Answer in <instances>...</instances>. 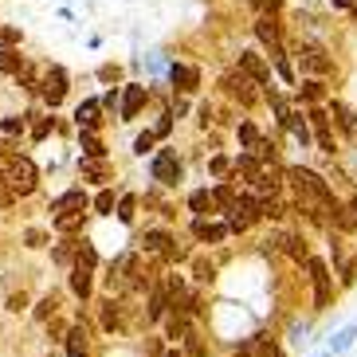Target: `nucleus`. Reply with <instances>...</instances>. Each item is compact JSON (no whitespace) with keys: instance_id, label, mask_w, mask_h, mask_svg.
<instances>
[{"instance_id":"nucleus-1","label":"nucleus","mask_w":357,"mask_h":357,"mask_svg":"<svg viewBox=\"0 0 357 357\" xmlns=\"http://www.w3.org/2000/svg\"><path fill=\"white\" fill-rule=\"evenodd\" d=\"M0 181H4L12 192L28 197V192L36 189V165H32L28 158H8V161H0Z\"/></svg>"},{"instance_id":"nucleus-2","label":"nucleus","mask_w":357,"mask_h":357,"mask_svg":"<svg viewBox=\"0 0 357 357\" xmlns=\"http://www.w3.org/2000/svg\"><path fill=\"white\" fill-rule=\"evenodd\" d=\"M263 216V200H255V197H236V204H231V212H228V228H236V231H243L248 224H255Z\"/></svg>"},{"instance_id":"nucleus-3","label":"nucleus","mask_w":357,"mask_h":357,"mask_svg":"<svg viewBox=\"0 0 357 357\" xmlns=\"http://www.w3.org/2000/svg\"><path fill=\"white\" fill-rule=\"evenodd\" d=\"M310 263V279H314V306H330V267L322 259H306Z\"/></svg>"},{"instance_id":"nucleus-4","label":"nucleus","mask_w":357,"mask_h":357,"mask_svg":"<svg viewBox=\"0 0 357 357\" xmlns=\"http://www.w3.org/2000/svg\"><path fill=\"white\" fill-rule=\"evenodd\" d=\"M255 36L271 47V55L279 59V67H287L283 63V43H279V24H275L271 16H259V20H255Z\"/></svg>"},{"instance_id":"nucleus-5","label":"nucleus","mask_w":357,"mask_h":357,"mask_svg":"<svg viewBox=\"0 0 357 357\" xmlns=\"http://www.w3.org/2000/svg\"><path fill=\"white\" fill-rule=\"evenodd\" d=\"M153 177L161 181V185H177L181 181V161H177V153H158V158H153Z\"/></svg>"},{"instance_id":"nucleus-6","label":"nucleus","mask_w":357,"mask_h":357,"mask_svg":"<svg viewBox=\"0 0 357 357\" xmlns=\"http://www.w3.org/2000/svg\"><path fill=\"white\" fill-rule=\"evenodd\" d=\"M298 67H303V71H310V75H326V71H330V59H326L322 47L306 43L303 52H298Z\"/></svg>"},{"instance_id":"nucleus-7","label":"nucleus","mask_w":357,"mask_h":357,"mask_svg":"<svg viewBox=\"0 0 357 357\" xmlns=\"http://www.w3.org/2000/svg\"><path fill=\"white\" fill-rule=\"evenodd\" d=\"M63 95H67V75L59 71V67H52L47 79H43V98H47L52 106H59V102H63Z\"/></svg>"},{"instance_id":"nucleus-8","label":"nucleus","mask_w":357,"mask_h":357,"mask_svg":"<svg viewBox=\"0 0 357 357\" xmlns=\"http://www.w3.org/2000/svg\"><path fill=\"white\" fill-rule=\"evenodd\" d=\"M240 75L243 79H252V83H267V63H263L255 52H240Z\"/></svg>"},{"instance_id":"nucleus-9","label":"nucleus","mask_w":357,"mask_h":357,"mask_svg":"<svg viewBox=\"0 0 357 357\" xmlns=\"http://www.w3.org/2000/svg\"><path fill=\"white\" fill-rule=\"evenodd\" d=\"M224 86H228V91L240 98L243 106H252V102H255V91H252L255 83H252V79H243V75H228V79H224Z\"/></svg>"},{"instance_id":"nucleus-10","label":"nucleus","mask_w":357,"mask_h":357,"mask_svg":"<svg viewBox=\"0 0 357 357\" xmlns=\"http://www.w3.org/2000/svg\"><path fill=\"white\" fill-rule=\"evenodd\" d=\"M240 357H279V349H275L271 337H252V342H243L240 346Z\"/></svg>"},{"instance_id":"nucleus-11","label":"nucleus","mask_w":357,"mask_h":357,"mask_svg":"<svg viewBox=\"0 0 357 357\" xmlns=\"http://www.w3.org/2000/svg\"><path fill=\"white\" fill-rule=\"evenodd\" d=\"M142 106H146V86H126V98H122V118H134Z\"/></svg>"},{"instance_id":"nucleus-12","label":"nucleus","mask_w":357,"mask_h":357,"mask_svg":"<svg viewBox=\"0 0 357 357\" xmlns=\"http://www.w3.org/2000/svg\"><path fill=\"white\" fill-rule=\"evenodd\" d=\"M310 118H314V130H318V146H322L326 153H334V137H330V118H326L322 110H310Z\"/></svg>"},{"instance_id":"nucleus-13","label":"nucleus","mask_w":357,"mask_h":357,"mask_svg":"<svg viewBox=\"0 0 357 357\" xmlns=\"http://www.w3.org/2000/svg\"><path fill=\"white\" fill-rule=\"evenodd\" d=\"M67 357H86V330L83 326H71L67 330Z\"/></svg>"},{"instance_id":"nucleus-14","label":"nucleus","mask_w":357,"mask_h":357,"mask_svg":"<svg viewBox=\"0 0 357 357\" xmlns=\"http://www.w3.org/2000/svg\"><path fill=\"white\" fill-rule=\"evenodd\" d=\"M86 208V192L75 189V192H63V197L55 200V212H83Z\"/></svg>"},{"instance_id":"nucleus-15","label":"nucleus","mask_w":357,"mask_h":357,"mask_svg":"<svg viewBox=\"0 0 357 357\" xmlns=\"http://www.w3.org/2000/svg\"><path fill=\"white\" fill-rule=\"evenodd\" d=\"M192 231H197V236H200L204 243H220L224 236H228V228H224V224H204V220L192 224Z\"/></svg>"},{"instance_id":"nucleus-16","label":"nucleus","mask_w":357,"mask_h":357,"mask_svg":"<svg viewBox=\"0 0 357 357\" xmlns=\"http://www.w3.org/2000/svg\"><path fill=\"white\" fill-rule=\"evenodd\" d=\"M75 118H79V126H83L86 134H91V130L98 126V102H95V98H91V102H83V106H79V114H75Z\"/></svg>"},{"instance_id":"nucleus-17","label":"nucleus","mask_w":357,"mask_h":357,"mask_svg":"<svg viewBox=\"0 0 357 357\" xmlns=\"http://www.w3.org/2000/svg\"><path fill=\"white\" fill-rule=\"evenodd\" d=\"M71 291L79 294V298H91V271H86V267H75L71 271Z\"/></svg>"},{"instance_id":"nucleus-18","label":"nucleus","mask_w":357,"mask_h":357,"mask_svg":"<svg viewBox=\"0 0 357 357\" xmlns=\"http://www.w3.org/2000/svg\"><path fill=\"white\" fill-rule=\"evenodd\" d=\"M279 243H283V252L291 255V259H310V255H306V240H298V236H279Z\"/></svg>"},{"instance_id":"nucleus-19","label":"nucleus","mask_w":357,"mask_h":357,"mask_svg":"<svg viewBox=\"0 0 357 357\" xmlns=\"http://www.w3.org/2000/svg\"><path fill=\"white\" fill-rule=\"evenodd\" d=\"M173 248V236L169 231H146V252H161L165 255Z\"/></svg>"},{"instance_id":"nucleus-20","label":"nucleus","mask_w":357,"mask_h":357,"mask_svg":"<svg viewBox=\"0 0 357 357\" xmlns=\"http://www.w3.org/2000/svg\"><path fill=\"white\" fill-rule=\"evenodd\" d=\"M197 79L200 75L192 71V67H173V83H177V91H197Z\"/></svg>"},{"instance_id":"nucleus-21","label":"nucleus","mask_w":357,"mask_h":357,"mask_svg":"<svg viewBox=\"0 0 357 357\" xmlns=\"http://www.w3.org/2000/svg\"><path fill=\"white\" fill-rule=\"evenodd\" d=\"M283 126H287V130H291V134H294V137H298V142H303V146H306V142H310V130H306V122H303V114H287V118H283Z\"/></svg>"},{"instance_id":"nucleus-22","label":"nucleus","mask_w":357,"mask_h":357,"mask_svg":"<svg viewBox=\"0 0 357 357\" xmlns=\"http://www.w3.org/2000/svg\"><path fill=\"white\" fill-rule=\"evenodd\" d=\"M236 173H243V177H248V181H255V177H259V173H263V169H259V161H255L252 153H243V158L236 161Z\"/></svg>"},{"instance_id":"nucleus-23","label":"nucleus","mask_w":357,"mask_h":357,"mask_svg":"<svg viewBox=\"0 0 357 357\" xmlns=\"http://www.w3.org/2000/svg\"><path fill=\"white\" fill-rule=\"evenodd\" d=\"M79 224H83V212H59V216H55V228L59 231H75Z\"/></svg>"},{"instance_id":"nucleus-24","label":"nucleus","mask_w":357,"mask_h":357,"mask_svg":"<svg viewBox=\"0 0 357 357\" xmlns=\"http://www.w3.org/2000/svg\"><path fill=\"white\" fill-rule=\"evenodd\" d=\"M165 306H169V291H153V298H149V318L158 322L165 314Z\"/></svg>"},{"instance_id":"nucleus-25","label":"nucleus","mask_w":357,"mask_h":357,"mask_svg":"<svg viewBox=\"0 0 357 357\" xmlns=\"http://www.w3.org/2000/svg\"><path fill=\"white\" fill-rule=\"evenodd\" d=\"M83 149H86V158H91V161H98V158L106 153V149H102V142H98L95 134H83Z\"/></svg>"},{"instance_id":"nucleus-26","label":"nucleus","mask_w":357,"mask_h":357,"mask_svg":"<svg viewBox=\"0 0 357 357\" xmlns=\"http://www.w3.org/2000/svg\"><path fill=\"white\" fill-rule=\"evenodd\" d=\"M334 114H337V122H342V126H346V130H354V134H357V118H354V110H349V106L334 102Z\"/></svg>"},{"instance_id":"nucleus-27","label":"nucleus","mask_w":357,"mask_h":357,"mask_svg":"<svg viewBox=\"0 0 357 357\" xmlns=\"http://www.w3.org/2000/svg\"><path fill=\"white\" fill-rule=\"evenodd\" d=\"M95 263H98L95 248H91V243H79V263H75V267H86V271H91Z\"/></svg>"},{"instance_id":"nucleus-28","label":"nucleus","mask_w":357,"mask_h":357,"mask_svg":"<svg viewBox=\"0 0 357 357\" xmlns=\"http://www.w3.org/2000/svg\"><path fill=\"white\" fill-rule=\"evenodd\" d=\"M189 334H192V330H189V322H185L181 314L169 318V337H189Z\"/></svg>"},{"instance_id":"nucleus-29","label":"nucleus","mask_w":357,"mask_h":357,"mask_svg":"<svg viewBox=\"0 0 357 357\" xmlns=\"http://www.w3.org/2000/svg\"><path fill=\"white\" fill-rule=\"evenodd\" d=\"M189 208H192V212H208V208H212V197H208L204 189L192 192V197H189Z\"/></svg>"},{"instance_id":"nucleus-30","label":"nucleus","mask_w":357,"mask_h":357,"mask_svg":"<svg viewBox=\"0 0 357 357\" xmlns=\"http://www.w3.org/2000/svg\"><path fill=\"white\" fill-rule=\"evenodd\" d=\"M252 8L259 12V16H275V12L283 8V0H252Z\"/></svg>"},{"instance_id":"nucleus-31","label":"nucleus","mask_w":357,"mask_h":357,"mask_svg":"<svg viewBox=\"0 0 357 357\" xmlns=\"http://www.w3.org/2000/svg\"><path fill=\"white\" fill-rule=\"evenodd\" d=\"M83 177L102 181V177H106V165H102V161H86V165H83Z\"/></svg>"},{"instance_id":"nucleus-32","label":"nucleus","mask_w":357,"mask_h":357,"mask_svg":"<svg viewBox=\"0 0 357 357\" xmlns=\"http://www.w3.org/2000/svg\"><path fill=\"white\" fill-rule=\"evenodd\" d=\"M212 204H224V208L231 212V204H236V192H231V189H216V192H212Z\"/></svg>"},{"instance_id":"nucleus-33","label":"nucleus","mask_w":357,"mask_h":357,"mask_svg":"<svg viewBox=\"0 0 357 357\" xmlns=\"http://www.w3.org/2000/svg\"><path fill=\"white\" fill-rule=\"evenodd\" d=\"M240 142H243V146H248V149H255V146H259V142H263V137L255 134V126H240Z\"/></svg>"},{"instance_id":"nucleus-34","label":"nucleus","mask_w":357,"mask_h":357,"mask_svg":"<svg viewBox=\"0 0 357 357\" xmlns=\"http://www.w3.org/2000/svg\"><path fill=\"white\" fill-rule=\"evenodd\" d=\"M118 220L122 224L134 220V197H122V204H118Z\"/></svg>"},{"instance_id":"nucleus-35","label":"nucleus","mask_w":357,"mask_h":357,"mask_svg":"<svg viewBox=\"0 0 357 357\" xmlns=\"http://www.w3.org/2000/svg\"><path fill=\"white\" fill-rule=\"evenodd\" d=\"M354 334H357V322H354V326H346V330L337 334V342H334V354H337V349H346L349 342H354Z\"/></svg>"},{"instance_id":"nucleus-36","label":"nucleus","mask_w":357,"mask_h":357,"mask_svg":"<svg viewBox=\"0 0 357 357\" xmlns=\"http://www.w3.org/2000/svg\"><path fill=\"white\" fill-rule=\"evenodd\" d=\"M0 71H20V59L12 52H0Z\"/></svg>"},{"instance_id":"nucleus-37","label":"nucleus","mask_w":357,"mask_h":357,"mask_svg":"<svg viewBox=\"0 0 357 357\" xmlns=\"http://www.w3.org/2000/svg\"><path fill=\"white\" fill-rule=\"evenodd\" d=\"M95 208H98V212H110V208H114V192H98V197H95Z\"/></svg>"},{"instance_id":"nucleus-38","label":"nucleus","mask_w":357,"mask_h":357,"mask_svg":"<svg viewBox=\"0 0 357 357\" xmlns=\"http://www.w3.org/2000/svg\"><path fill=\"white\" fill-rule=\"evenodd\" d=\"M102 322H106V330H114V326H122V318H118V310H114V303L102 310Z\"/></svg>"},{"instance_id":"nucleus-39","label":"nucleus","mask_w":357,"mask_h":357,"mask_svg":"<svg viewBox=\"0 0 357 357\" xmlns=\"http://www.w3.org/2000/svg\"><path fill=\"white\" fill-rule=\"evenodd\" d=\"M55 306H59V303H55V298H43V303L36 306V318H40V322H43V318H47V314H55Z\"/></svg>"},{"instance_id":"nucleus-40","label":"nucleus","mask_w":357,"mask_h":357,"mask_svg":"<svg viewBox=\"0 0 357 357\" xmlns=\"http://www.w3.org/2000/svg\"><path fill=\"white\" fill-rule=\"evenodd\" d=\"M197 279H212V263L208 259H197Z\"/></svg>"},{"instance_id":"nucleus-41","label":"nucleus","mask_w":357,"mask_h":357,"mask_svg":"<svg viewBox=\"0 0 357 357\" xmlns=\"http://www.w3.org/2000/svg\"><path fill=\"white\" fill-rule=\"evenodd\" d=\"M20 130H24L20 118H4V134H20Z\"/></svg>"},{"instance_id":"nucleus-42","label":"nucleus","mask_w":357,"mask_h":357,"mask_svg":"<svg viewBox=\"0 0 357 357\" xmlns=\"http://www.w3.org/2000/svg\"><path fill=\"white\" fill-rule=\"evenodd\" d=\"M149 146H153V134H142V137L134 142V149H137V153H146Z\"/></svg>"},{"instance_id":"nucleus-43","label":"nucleus","mask_w":357,"mask_h":357,"mask_svg":"<svg viewBox=\"0 0 357 357\" xmlns=\"http://www.w3.org/2000/svg\"><path fill=\"white\" fill-rule=\"evenodd\" d=\"M55 259H59V263H71V248H67V243H59V248H55Z\"/></svg>"},{"instance_id":"nucleus-44","label":"nucleus","mask_w":357,"mask_h":357,"mask_svg":"<svg viewBox=\"0 0 357 357\" xmlns=\"http://www.w3.org/2000/svg\"><path fill=\"white\" fill-rule=\"evenodd\" d=\"M8 200H12V189L4 185V181H0V204H8Z\"/></svg>"},{"instance_id":"nucleus-45","label":"nucleus","mask_w":357,"mask_h":357,"mask_svg":"<svg viewBox=\"0 0 357 357\" xmlns=\"http://www.w3.org/2000/svg\"><path fill=\"white\" fill-rule=\"evenodd\" d=\"M349 212H354V216H357V197H354V200H349Z\"/></svg>"},{"instance_id":"nucleus-46","label":"nucleus","mask_w":357,"mask_h":357,"mask_svg":"<svg viewBox=\"0 0 357 357\" xmlns=\"http://www.w3.org/2000/svg\"><path fill=\"white\" fill-rule=\"evenodd\" d=\"M337 4H354V0H337Z\"/></svg>"},{"instance_id":"nucleus-47","label":"nucleus","mask_w":357,"mask_h":357,"mask_svg":"<svg viewBox=\"0 0 357 357\" xmlns=\"http://www.w3.org/2000/svg\"><path fill=\"white\" fill-rule=\"evenodd\" d=\"M169 357H181V354H169Z\"/></svg>"}]
</instances>
